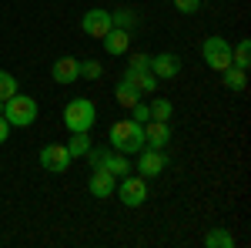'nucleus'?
Returning <instances> with one entry per match:
<instances>
[{"mask_svg": "<svg viewBox=\"0 0 251 248\" xmlns=\"http://www.w3.org/2000/svg\"><path fill=\"white\" fill-rule=\"evenodd\" d=\"M201 54H204V64H208V67H214V71L231 67V44H228L225 37H204Z\"/></svg>", "mask_w": 251, "mask_h": 248, "instance_id": "4", "label": "nucleus"}, {"mask_svg": "<svg viewBox=\"0 0 251 248\" xmlns=\"http://www.w3.org/2000/svg\"><path fill=\"white\" fill-rule=\"evenodd\" d=\"M124 81H131V84H134L141 94H148V91H157V77L151 74V71H131V67H127V71H124Z\"/></svg>", "mask_w": 251, "mask_h": 248, "instance_id": "15", "label": "nucleus"}, {"mask_svg": "<svg viewBox=\"0 0 251 248\" xmlns=\"http://www.w3.org/2000/svg\"><path fill=\"white\" fill-rule=\"evenodd\" d=\"M148 111H151V121H171L174 104L168 101V97H154V101L148 104Z\"/></svg>", "mask_w": 251, "mask_h": 248, "instance_id": "18", "label": "nucleus"}, {"mask_svg": "<svg viewBox=\"0 0 251 248\" xmlns=\"http://www.w3.org/2000/svg\"><path fill=\"white\" fill-rule=\"evenodd\" d=\"M67 151H71V158H84V154L91 151V138H87V131L71 134V144H67Z\"/></svg>", "mask_w": 251, "mask_h": 248, "instance_id": "21", "label": "nucleus"}, {"mask_svg": "<svg viewBox=\"0 0 251 248\" xmlns=\"http://www.w3.org/2000/svg\"><path fill=\"white\" fill-rule=\"evenodd\" d=\"M100 168H107V171L114 174H121V178H124V174L131 171V165H127V154H121V151H107L104 154V165H100Z\"/></svg>", "mask_w": 251, "mask_h": 248, "instance_id": "16", "label": "nucleus"}, {"mask_svg": "<svg viewBox=\"0 0 251 248\" xmlns=\"http://www.w3.org/2000/svg\"><path fill=\"white\" fill-rule=\"evenodd\" d=\"M71 151H67V144H47L44 151H40V165H44V171L50 174H64L71 168Z\"/></svg>", "mask_w": 251, "mask_h": 248, "instance_id": "6", "label": "nucleus"}, {"mask_svg": "<svg viewBox=\"0 0 251 248\" xmlns=\"http://www.w3.org/2000/svg\"><path fill=\"white\" fill-rule=\"evenodd\" d=\"M87 188H91L94 198H111V194H114V174L107 171V168H94L91 181H87Z\"/></svg>", "mask_w": 251, "mask_h": 248, "instance_id": "12", "label": "nucleus"}, {"mask_svg": "<svg viewBox=\"0 0 251 248\" xmlns=\"http://www.w3.org/2000/svg\"><path fill=\"white\" fill-rule=\"evenodd\" d=\"M248 64H251V40H241V44L231 47V67L248 71Z\"/></svg>", "mask_w": 251, "mask_h": 248, "instance_id": "19", "label": "nucleus"}, {"mask_svg": "<svg viewBox=\"0 0 251 248\" xmlns=\"http://www.w3.org/2000/svg\"><path fill=\"white\" fill-rule=\"evenodd\" d=\"M100 74H104V67H100L97 60H80V77H87V81H97Z\"/></svg>", "mask_w": 251, "mask_h": 248, "instance_id": "24", "label": "nucleus"}, {"mask_svg": "<svg viewBox=\"0 0 251 248\" xmlns=\"http://www.w3.org/2000/svg\"><path fill=\"white\" fill-rule=\"evenodd\" d=\"M7 138H10V121H7V117L0 114V144H3Z\"/></svg>", "mask_w": 251, "mask_h": 248, "instance_id": "28", "label": "nucleus"}, {"mask_svg": "<svg viewBox=\"0 0 251 248\" xmlns=\"http://www.w3.org/2000/svg\"><path fill=\"white\" fill-rule=\"evenodd\" d=\"M0 114L10 121V128H14V124H17V128H30V124L37 121V101L27 97V94H14V97L3 101V111H0Z\"/></svg>", "mask_w": 251, "mask_h": 248, "instance_id": "3", "label": "nucleus"}, {"mask_svg": "<svg viewBox=\"0 0 251 248\" xmlns=\"http://www.w3.org/2000/svg\"><path fill=\"white\" fill-rule=\"evenodd\" d=\"M168 141H171L168 121H144V148H164Z\"/></svg>", "mask_w": 251, "mask_h": 248, "instance_id": "10", "label": "nucleus"}, {"mask_svg": "<svg viewBox=\"0 0 251 248\" xmlns=\"http://www.w3.org/2000/svg\"><path fill=\"white\" fill-rule=\"evenodd\" d=\"M14 94H17V77L0 71V101H7V97H14Z\"/></svg>", "mask_w": 251, "mask_h": 248, "instance_id": "22", "label": "nucleus"}, {"mask_svg": "<svg viewBox=\"0 0 251 248\" xmlns=\"http://www.w3.org/2000/svg\"><path fill=\"white\" fill-rule=\"evenodd\" d=\"M94 121H97L94 101H87V97H74V101H67V108H64V128H67L71 134L91 131Z\"/></svg>", "mask_w": 251, "mask_h": 248, "instance_id": "2", "label": "nucleus"}, {"mask_svg": "<svg viewBox=\"0 0 251 248\" xmlns=\"http://www.w3.org/2000/svg\"><path fill=\"white\" fill-rule=\"evenodd\" d=\"M117 198L127 205V208H137V205H144V198H148V185H144V178L141 174H124V181L114 185Z\"/></svg>", "mask_w": 251, "mask_h": 248, "instance_id": "5", "label": "nucleus"}, {"mask_svg": "<svg viewBox=\"0 0 251 248\" xmlns=\"http://www.w3.org/2000/svg\"><path fill=\"white\" fill-rule=\"evenodd\" d=\"M164 168H168V158L161 154V148H141L137 151V171H141V178H157Z\"/></svg>", "mask_w": 251, "mask_h": 248, "instance_id": "7", "label": "nucleus"}, {"mask_svg": "<svg viewBox=\"0 0 251 248\" xmlns=\"http://www.w3.org/2000/svg\"><path fill=\"white\" fill-rule=\"evenodd\" d=\"M111 24L121 27V30H131L134 27V14L131 10H111Z\"/></svg>", "mask_w": 251, "mask_h": 248, "instance_id": "23", "label": "nucleus"}, {"mask_svg": "<svg viewBox=\"0 0 251 248\" xmlns=\"http://www.w3.org/2000/svg\"><path fill=\"white\" fill-rule=\"evenodd\" d=\"M201 7V0H174V10H181V14H194Z\"/></svg>", "mask_w": 251, "mask_h": 248, "instance_id": "27", "label": "nucleus"}, {"mask_svg": "<svg viewBox=\"0 0 251 248\" xmlns=\"http://www.w3.org/2000/svg\"><path fill=\"white\" fill-rule=\"evenodd\" d=\"M107 138H111V148L121 154H137L141 148H144V124H137V121H117V124H111V131H107Z\"/></svg>", "mask_w": 251, "mask_h": 248, "instance_id": "1", "label": "nucleus"}, {"mask_svg": "<svg viewBox=\"0 0 251 248\" xmlns=\"http://www.w3.org/2000/svg\"><path fill=\"white\" fill-rule=\"evenodd\" d=\"M221 81H225L228 91H245V87H248V77H245L241 67H225V71H221Z\"/></svg>", "mask_w": 251, "mask_h": 248, "instance_id": "17", "label": "nucleus"}, {"mask_svg": "<svg viewBox=\"0 0 251 248\" xmlns=\"http://www.w3.org/2000/svg\"><path fill=\"white\" fill-rule=\"evenodd\" d=\"M50 77H54L57 84H74V81L80 77V60L57 57V60H54V67H50Z\"/></svg>", "mask_w": 251, "mask_h": 248, "instance_id": "11", "label": "nucleus"}, {"mask_svg": "<svg viewBox=\"0 0 251 248\" xmlns=\"http://www.w3.org/2000/svg\"><path fill=\"white\" fill-rule=\"evenodd\" d=\"M131 121H137V124L151 121V111H148V104H144V101H137L134 108H131Z\"/></svg>", "mask_w": 251, "mask_h": 248, "instance_id": "26", "label": "nucleus"}, {"mask_svg": "<svg viewBox=\"0 0 251 248\" xmlns=\"http://www.w3.org/2000/svg\"><path fill=\"white\" fill-rule=\"evenodd\" d=\"M204 245L208 248H231L234 245V235L231 231H225V228H214L204 235Z\"/></svg>", "mask_w": 251, "mask_h": 248, "instance_id": "20", "label": "nucleus"}, {"mask_svg": "<svg viewBox=\"0 0 251 248\" xmlns=\"http://www.w3.org/2000/svg\"><path fill=\"white\" fill-rule=\"evenodd\" d=\"M80 27H84L87 37L104 40V37H107V30L114 27V24H111V10H87L84 20H80Z\"/></svg>", "mask_w": 251, "mask_h": 248, "instance_id": "8", "label": "nucleus"}, {"mask_svg": "<svg viewBox=\"0 0 251 248\" xmlns=\"http://www.w3.org/2000/svg\"><path fill=\"white\" fill-rule=\"evenodd\" d=\"M127 47H131V30L111 27L107 37H104V51H107L111 57H121V54H127Z\"/></svg>", "mask_w": 251, "mask_h": 248, "instance_id": "13", "label": "nucleus"}, {"mask_svg": "<svg viewBox=\"0 0 251 248\" xmlns=\"http://www.w3.org/2000/svg\"><path fill=\"white\" fill-rule=\"evenodd\" d=\"M114 97H117V104H121V108H127V111H131V108H134L137 101H141V91H137L134 84H131V81H124V77H121V81H117V91H114Z\"/></svg>", "mask_w": 251, "mask_h": 248, "instance_id": "14", "label": "nucleus"}, {"mask_svg": "<svg viewBox=\"0 0 251 248\" xmlns=\"http://www.w3.org/2000/svg\"><path fill=\"white\" fill-rule=\"evenodd\" d=\"M151 74L157 81H168V77H177L181 74V57L171 54V51H164V54H154L151 57Z\"/></svg>", "mask_w": 251, "mask_h": 248, "instance_id": "9", "label": "nucleus"}, {"mask_svg": "<svg viewBox=\"0 0 251 248\" xmlns=\"http://www.w3.org/2000/svg\"><path fill=\"white\" fill-rule=\"evenodd\" d=\"M127 67H131V71H151V57H148V54H131Z\"/></svg>", "mask_w": 251, "mask_h": 248, "instance_id": "25", "label": "nucleus"}]
</instances>
